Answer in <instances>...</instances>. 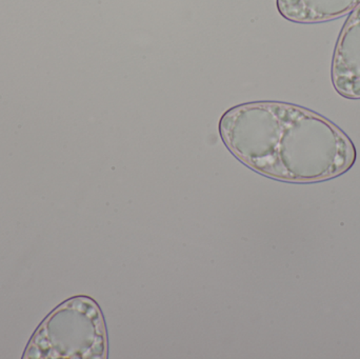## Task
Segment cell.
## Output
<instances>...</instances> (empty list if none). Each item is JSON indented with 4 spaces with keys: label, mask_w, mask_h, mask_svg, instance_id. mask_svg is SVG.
Returning <instances> with one entry per match:
<instances>
[{
    "label": "cell",
    "mask_w": 360,
    "mask_h": 359,
    "mask_svg": "<svg viewBox=\"0 0 360 359\" xmlns=\"http://www.w3.org/2000/svg\"><path fill=\"white\" fill-rule=\"evenodd\" d=\"M334 89L345 98L360 99V4L338 36L331 65Z\"/></svg>",
    "instance_id": "3"
},
{
    "label": "cell",
    "mask_w": 360,
    "mask_h": 359,
    "mask_svg": "<svg viewBox=\"0 0 360 359\" xmlns=\"http://www.w3.org/2000/svg\"><path fill=\"white\" fill-rule=\"evenodd\" d=\"M108 333L101 308L86 296L61 303L30 341L25 358L105 359Z\"/></svg>",
    "instance_id": "2"
},
{
    "label": "cell",
    "mask_w": 360,
    "mask_h": 359,
    "mask_svg": "<svg viewBox=\"0 0 360 359\" xmlns=\"http://www.w3.org/2000/svg\"><path fill=\"white\" fill-rule=\"evenodd\" d=\"M219 132L243 164L277 181H328L350 170L356 160L354 143L342 129L292 103L236 105L222 115Z\"/></svg>",
    "instance_id": "1"
},
{
    "label": "cell",
    "mask_w": 360,
    "mask_h": 359,
    "mask_svg": "<svg viewBox=\"0 0 360 359\" xmlns=\"http://www.w3.org/2000/svg\"><path fill=\"white\" fill-rule=\"evenodd\" d=\"M279 14L297 23L334 20L352 12L360 0H276Z\"/></svg>",
    "instance_id": "4"
}]
</instances>
